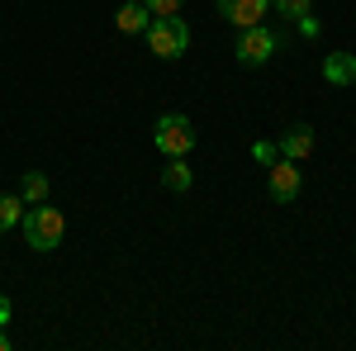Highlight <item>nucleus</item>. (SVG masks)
<instances>
[{
	"label": "nucleus",
	"instance_id": "dca6fc26",
	"mask_svg": "<svg viewBox=\"0 0 356 351\" xmlns=\"http://www.w3.org/2000/svg\"><path fill=\"white\" fill-rule=\"evenodd\" d=\"M5 323H10V299L0 295V327H5Z\"/></svg>",
	"mask_w": 356,
	"mask_h": 351
},
{
	"label": "nucleus",
	"instance_id": "6e6552de",
	"mask_svg": "<svg viewBox=\"0 0 356 351\" xmlns=\"http://www.w3.org/2000/svg\"><path fill=\"white\" fill-rule=\"evenodd\" d=\"M147 24H152V15H147L143 0H129V5L114 10V28H119V33H143Z\"/></svg>",
	"mask_w": 356,
	"mask_h": 351
},
{
	"label": "nucleus",
	"instance_id": "4468645a",
	"mask_svg": "<svg viewBox=\"0 0 356 351\" xmlns=\"http://www.w3.org/2000/svg\"><path fill=\"white\" fill-rule=\"evenodd\" d=\"M147 5V15H181L186 10V0H143Z\"/></svg>",
	"mask_w": 356,
	"mask_h": 351
},
{
	"label": "nucleus",
	"instance_id": "f3484780",
	"mask_svg": "<svg viewBox=\"0 0 356 351\" xmlns=\"http://www.w3.org/2000/svg\"><path fill=\"white\" fill-rule=\"evenodd\" d=\"M0 351H10V337H5V327H0Z\"/></svg>",
	"mask_w": 356,
	"mask_h": 351
},
{
	"label": "nucleus",
	"instance_id": "0eeeda50",
	"mask_svg": "<svg viewBox=\"0 0 356 351\" xmlns=\"http://www.w3.org/2000/svg\"><path fill=\"white\" fill-rule=\"evenodd\" d=\"M314 142H318V138H314V129H309V124H295V129H285V133H280V142H275V147H280V157H290V162H309Z\"/></svg>",
	"mask_w": 356,
	"mask_h": 351
},
{
	"label": "nucleus",
	"instance_id": "9b49d317",
	"mask_svg": "<svg viewBox=\"0 0 356 351\" xmlns=\"http://www.w3.org/2000/svg\"><path fill=\"white\" fill-rule=\"evenodd\" d=\"M19 199H24V204H43V199H48V176H43V171H24Z\"/></svg>",
	"mask_w": 356,
	"mask_h": 351
},
{
	"label": "nucleus",
	"instance_id": "9d476101",
	"mask_svg": "<svg viewBox=\"0 0 356 351\" xmlns=\"http://www.w3.org/2000/svg\"><path fill=\"white\" fill-rule=\"evenodd\" d=\"M162 186H166V190H176V195H186V190L195 186V176H191V166H186V157H166V166H162Z\"/></svg>",
	"mask_w": 356,
	"mask_h": 351
},
{
	"label": "nucleus",
	"instance_id": "1a4fd4ad",
	"mask_svg": "<svg viewBox=\"0 0 356 351\" xmlns=\"http://www.w3.org/2000/svg\"><path fill=\"white\" fill-rule=\"evenodd\" d=\"M323 81L328 85L356 81V53H328V62H323Z\"/></svg>",
	"mask_w": 356,
	"mask_h": 351
},
{
	"label": "nucleus",
	"instance_id": "ddd939ff",
	"mask_svg": "<svg viewBox=\"0 0 356 351\" xmlns=\"http://www.w3.org/2000/svg\"><path fill=\"white\" fill-rule=\"evenodd\" d=\"M271 5L285 15V19H300V15H309V5H314V0H271Z\"/></svg>",
	"mask_w": 356,
	"mask_h": 351
},
{
	"label": "nucleus",
	"instance_id": "423d86ee",
	"mask_svg": "<svg viewBox=\"0 0 356 351\" xmlns=\"http://www.w3.org/2000/svg\"><path fill=\"white\" fill-rule=\"evenodd\" d=\"M266 10H271V0H219V15H223L233 28L266 24Z\"/></svg>",
	"mask_w": 356,
	"mask_h": 351
},
{
	"label": "nucleus",
	"instance_id": "7ed1b4c3",
	"mask_svg": "<svg viewBox=\"0 0 356 351\" xmlns=\"http://www.w3.org/2000/svg\"><path fill=\"white\" fill-rule=\"evenodd\" d=\"M152 147H157L162 157H191V147H195L191 114H162V119L152 124Z\"/></svg>",
	"mask_w": 356,
	"mask_h": 351
},
{
	"label": "nucleus",
	"instance_id": "f257e3e1",
	"mask_svg": "<svg viewBox=\"0 0 356 351\" xmlns=\"http://www.w3.org/2000/svg\"><path fill=\"white\" fill-rule=\"evenodd\" d=\"M19 228H24V243L33 247V252H57L62 238H67V218H62V209H53L48 199H43V204H29L24 218H19Z\"/></svg>",
	"mask_w": 356,
	"mask_h": 351
},
{
	"label": "nucleus",
	"instance_id": "39448f33",
	"mask_svg": "<svg viewBox=\"0 0 356 351\" xmlns=\"http://www.w3.org/2000/svg\"><path fill=\"white\" fill-rule=\"evenodd\" d=\"M304 162H290V157H275L271 166H266V190H271L275 204H295L304 190Z\"/></svg>",
	"mask_w": 356,
	"mask_h": 351
},
{
	"label": "nucleus",
	"instance_id": "20e7f679",
	"mask_svg": "<svg viewBox=\"0 0 356 351\" xmlns=\"http://www.w3.org/2000/svg\"><path fill=\"white\" fill-rule=\"evenodd\" d=\"M275 33H266V24H252V28H238V43H233V57L243 67H266L275 57Z\"/></svg>",
	"mask_w": 356,
	"mask_h": 351
},
{
	"label": "nucleus",
	"instance_id": "2eb2a0df",
	"mask_svg": "<svg viewBox=\"0 0 356 351\" xmlns=\"http://www.w3.org/2000/svg\"><path fill=\"white\" fill-rule=\"evenodd\" d=\"M252 157H257V162H261V166H271L275 157H280V147H275V142H266V138H261V142H252Z\"/></svg>",
	"mask_w": 356,
	"mask_h": 351
},
{
	"label": "nucleus",
	"instance_id": "f03ea898",
	"mask_svg": "<svg viewBox=\"0 0 356 351\" xmlns=\"http://www.w3.org/2000/svg\"><path fill=\"white\" fill-rule=\"evenodd\" d=\"M143 38H147L152 57H162V62H176V57L191 53V24L181 15H152V24L143 28Z\"/></svg>",
	"mask_w": 356,
	"mask_h": 351
},
{
	"label": "nucleus",
	"instance_id": "f8f14e48",
	"mask_svg": "<svg viewBox=\"0 0 356 351\" xmlns=\"http://www.w3.org/2000/svg\"><path fill=\"white\" fill-rule=\"evenodd\" d=\"M24 199H19V195H0V233H5V228H15V223H19V218H24Z\"/></svg>",
	"mask_w": 356,
	"mask_h": 351
}]
</instances>
